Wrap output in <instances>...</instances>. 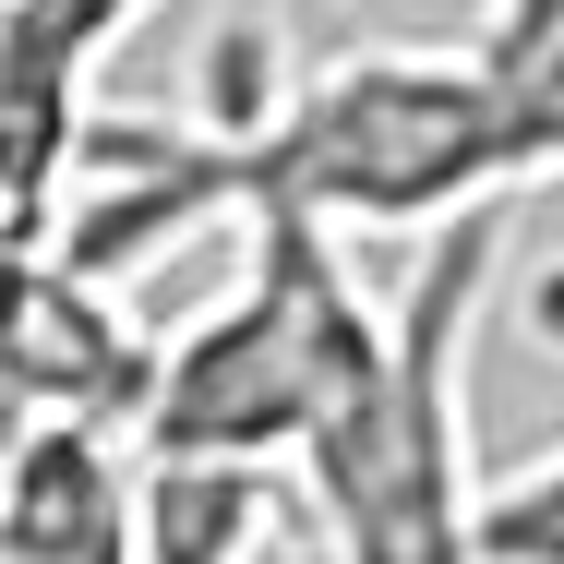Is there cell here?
Here are the masks:
<instances>
[{
	"instance_id": "6da1fadb",
	"label": "cell",
	"mask_w": 564,
	"mask_h": 564,
	"mask_svg": "<svg viewBox=\"0 0 564 564\" xmlns=\"http://www.w3.org/2000/svg\"><path fill=\"white\" fill-rule=\"evenodd\" d=\"M228 97L193 132L181 120H97L85 205H61V240L109 276L132 252L205 217H325L348 228H445L564 181V97H529L468 36H372L313 73H252V24L217 48Z\"/></svg>"
},
{
	"instance_id": "7a4b0ae2",
	"label": "cell",
	"mask_w": 564,
	"mask_h": 564,
	"mask_svg": "<svg viewBox=\"0 0 564 564\" xmlns=\"http://www.w3.org/2000/svg\"><path fill=\"white\" fill-rule=\"evenodd\" d=\"M517 205L445 217L421 276L397 289V337L372 384L301 445V505L337 564H492L480 553V468H468V325L492 301Z\"/></svg>"
},
{
	"instance_id": "3957f363",
	"label": "cell",
	"mask_w": 564,
	"mask_h": 564,
	"mask_svg": "<svg viewBox=\"0 0 564 564\" xmlns=\"http://www.w3.org/2000/svg\"><path fill=\"white\" fill-rule=\"evenodd\" d=\"M240 289L217 313H193L156 348L132 433L144 456H252V468H301V445L372 384V360L397 337V301H372L348 276L325 217H240Z\"/></svg>"
},
{
	"instance_id": "277c9868",
	"label": "cell",
	"mask_w": 564,
	"mask_h": 564,
	"mask_svg": "<svg viewBox=\"0 0 564 564\" xmlns=\"http://www.w3.org/2000/svg\"><path fill=\"white\" fill-rule=\"evenodd\" d=\"M156 348L120 325L109 276L48 228H0V433H48V421H132L144 409Z\"/></svg>"
},
{
	"instance_id": "5b68a950",
	"label": "cell",
	"mask_w": 564,
	"mask_h": 564,
	"mask_svg": "<svg viewBox=\"0 0 564 564\" xmlns=\"http://www.w3.org/2000/svg\"><path fill=\"white\" fill-rule=\"evenodd\" d=\"M480 553L492 564H564V433L517 456L505 480H480Z\"/></svg>"
},
{
	"instance_id": "8992f818",
	"label": "cell",
	"mask_w": 564,
	"mask_h": 564,
	"mask_svg": "<svg viewBox=\"0 0 564 564\" xmlns=\"http://www.w3.org/2000/svg\"><path fill=\"white\" fill-rule=\"evenodd\" d=\"M132 12H144V0H12L0 48H12V61H36V73H73V85H85V73L120 48V24H132Z\"/></svg>"
},
{
	"instance_id": "52a82bcc",
	"label": "cell",
	"mask_w": 564,
	"mask_h": 564,
	"mask_svg": "<svg viewBox=\"0 0 564 564\" xmlns=\"http://www.w3.org/2000/svg\"><path fill=\"white\" fill-rule=\"evenodd\" d=\"M468 48H480L492 73H517L529 97H564V0H480Z\"/></svg>"
},
{
	"instance_id": "ba28073f",
	"label": "cell",
	"mask_w": 564,
	"mask_h": 564,
	"mask_svg": "<svg viewBox=\"0 0 564 564\" xmlns=\"http://www.w3.org/2000/svg\"><path fill=\"white\" fill-rule=\"evenodd\" d=\"M0 24H12V0H0Z\"/></svg>"
},
{
	"instance_id": "9c48e42d",
	"label": "cell",
	"mask_w": 564,
	"mask_h": 564,
	"mask_svg": "<svg viewBox=\"0 0 564 564\" xmlns=\"http://www.w3.org/2000/svg\"><path fill=\"white\" fill-rule=\"evenodd\" d=\"M0 456H12V433H0Z\"/></svg>"
}]
</instances>
